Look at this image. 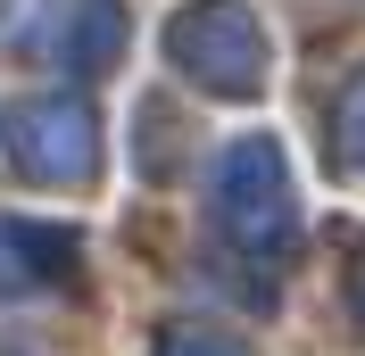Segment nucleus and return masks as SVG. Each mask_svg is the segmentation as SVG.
Segmentation results:
<instances>
[{
  "mask_svg": "<svg viewBox=\"0 0 365 356\" xmlns=\"http://www.w3.org/2000/svg\"><path fill=\"white\" fill-rule=\"evenodd\" d=\"M158 356H241L232 332H207V323H166L158 332Z\"/></svg>",
  "mask_w": 365,
  "mask_h": 356,
  "instance_id": "obj_7",
  "label": "nucleus"
},
{
  "mask_svg": "<svg viewBox=\"0 0 365 356\" xmlns=\"http://www.w3.org/2000/svg\"><path fill=\"white\" fill-rule=\"evenodd\" d=\"M0 356H50V348H42L34 332H0Z\"/></svg>",
  "mask_w": 365,
  "mask_h": 356,
  "instance_id": "obj_9",
  "label": "nucleus"
},
{
  "mask_svg": "<svg viewBox=\"0 0 365 356\" xmlns=\"http://www.w3.org/2000/svg\"><path fill=\"white\" fill-rule=\"evenodd\" d=\"M0 157L25 182L83 191V182H100V116L75 91H25L0 108Z\"/></svg>",
  "mask_w": 365,
  "mask_h": 356,
  "instance_id": "obj_3",
  "label": "nucleus"
},
{
  "mask_svg": "<svg viewBox=\"0 0 365 356\" xmlns=\"http://www.w3.org/2000/svg\"><path fill=\"white\" fill-rule=\"evenodd\" d=\"M83 266V241L67 224L42 216H0V298H42V290H67Z\"/></svg>",
  "mask_w": 365,
  "mask_h": 356,
  "instance_id": "obj_5",
  "label": "nucleus"
},
{
  "mask_svg": "<svg viewBox=\"0 0 365 356\" xmlns=\"http://www.w3.org/2000/svg\"><path fill=\"white\" fill-rule=\"evenodd\" d=\"M349 315L365 323V241H357V266H349Z\"/></svg>",
  "mask_w": 365,
  "mask_h": 356,
  "instance_id": "obj_8",
  "label": "nucleus"
},
{
  "mask_svg": "<svg viewBox=\"0 0 365 356\" xmlns=\"http://www.w3.org/2000/svg\"><path fill=\"white\" fill-rule=\"evenodd\" d=\"M332 166L349 182H365V75L341 91V108H332Z\"/></svg>",
  "mask_w": 365,
  "mask_h": 356,
  "instance_id": "obj_6",
  "label": "nucleus"
},
{
  "mask_svg": "<svg viewBox=\"0 0 365 356\" xmlns=\"http://www.w3.org/2000/svg\"><path fill=\"white\" fill-rule=\"evenodd\" d=\"M166 67L191 75L207 100L250 108L274 83V42H266V25H257L250 0H182L175 17H166Z\"/></svg>",
  "mask_w": 365,
  "mask_h": 356,
  "instance_id": "obj_1",
  "label": "nucleus"
},
{
  "mask_svg": "<svg viewBox=\"0 0 365 356\" xmlns=\"http://www.w3.org/2000/svg\"><path fill=\"white\" fill-rule=\"evenodd\" d=\"M0 50H34L50 67L108 75L125 58V9L116 0H0Z\"/></svg>",
  "mask_w": 365,
  "mask_h": 356,
  "instance_id": "obj_4",
  "label": "nucleus"
},
{
  "mask_svg": "<svg viewBox=\"0 0 365 356\" xmlns=\"http://www.w3.org/2000/svg\"><path fill=\"white\" fill-rule=\"evenodd\" d=\"M207 216L232 248L250 257H291L299 248V191H291V157L274 133H241L216 174H207Z\"/></svg>",
  "mask_w": 365,
  "mask_h": 356,
  "instance_id": "obj_2",
  "label": "nucleus"
}]
</instances>
